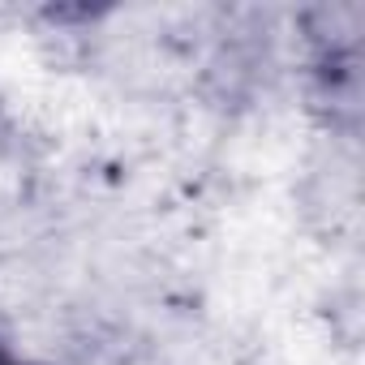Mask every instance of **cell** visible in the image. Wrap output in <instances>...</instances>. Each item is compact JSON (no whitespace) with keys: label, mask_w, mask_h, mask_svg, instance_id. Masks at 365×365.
Wrapping results in <instances>:
<instances>
[{"label":"cell","mask_w":365,"mask_h":365,"mask_svg":"<svg viewBox=\"0 0 365 365\" xmlns=\"http://www.w3.org/2000/svg\"><path fill=\"white\" fill-rule=\"evenodd\" d=\"M0 356H5V344H0Z\"/></svg>","instance_id":"2"},{"label":"cell","mask_w":365,"mask_h":365,"mask_svg":"<svg viewBox=\"0 0 365 365\" xmlns=\"http://www.w3.org/2000/svg\"><path fill=\"white\" fill-rule=\"evenodd\" d=\"M0 365H22V361H14V356H9V352H5V356H0Z\"/></svg>","instance_id":"1"}]
</instances>
